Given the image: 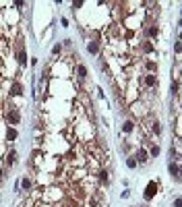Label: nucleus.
<instances>
[{"label": "nucleus", "mask_w": 182, "mask_h": 207, "mask_svg": "<svg viewBox=\"0 0 182 207\" xmlns=\"http://www.w3.org/2000/svg\"><path fill=\"white\" fill-rule=\"evenodd\" d=\"M87 50H89V54H97L99 44H97V42H89V44H87Z\"/></svg>", "instance_id": "obj_8"}, {"label": "nucleus", "mask_w": 182, "mask_h": 207, "mask_svg": "<svg viewBox=\"0 0 182 207\" xmlns=\"http://www.w3.org/2000/svg\"><path fill=\"white\" fill-rule=\"evenodd\" d=\"M60 52H62V46L60 44H56V46L52 48V54H60Z\"/></svg>", "instance_id": "obj_18"}, {"label": "nucleus", "mask_w": 182, "mask_h": 207, "mask_svg": "<svg viewBox=\"0 0 182 207\" xmlns=\"http://www.w3.org/2000/svg\"><path fill=\"white\" fill-rule=\"evenodd\" d=\"M178 89H180V83L174 81V83H172V93H178Z\"/></svg>", "instance_id": "obj_17"}, {"label": "nucleus", "mask_w": 182, "mask_h": 207, "mask_svg": "<svg viewBox=\"0 0 182 207\" xmlns=\"http://www.w3.org/2000/svg\"><path fill=\"white\" fill-rule=\"evenodd\" d=\"M155 186H157V182H155V180H151V182L147 184V193H145V197H147V199H151V197L155 195Z\"/></svg>", "instance_id": "obj_6"}, {"label": "nucleus", "mask_w": 182, "mask_h": 207, "mask_svg": "<svg viewBox=\"0 0 182 207\" xmlns=\"http://www.w3.org/2000/svg\"><path fill=\"white\" fill-rule=\"evenodd\" d=\"M145 85H147V87H155V85H157V77H155V75H147V77H145Z\"/></svg>", "instance_id": "obj_7"}, {"label": "nucleus", "mask_w": 182, "mask_h": 207, "mask_svg": "<svg viewBox=\"0 0 182 207\" xmlns=\"http://www.w3.org/2000/svg\"><path fill=\"white\" fill-rule=\"evenodd\" d=\"M15 161H17V151H15V149H11V153L6 155V164H8V166H12Z\"/></svg>", "instance_id": "obj_10"}, {"label": "nucleus", "mask_w": 182, "mask_h": 207, "mask_svg": "<svg viewBox=\"0 0 182 207\" xmlns=\"http://www.w3.org/2000/svg\"><path fill=\"white\" fill-rule=\"evenodd\" d=\"M17 62L19 64H25L27 62V52H25V48H23V44H17Z\"/></svg>", "instance_id": "obj_2"}, {"label": "nucleus", "mask_w": 182, "mask_h": 207, "mask_svg": "<svg viewBox=\"0 0 182 207\" xmlns=\"http://www.w3.org/2000/svg\"><path fill=\"white\" fill-rule=\"evenodd\" d=\"M99 180H102V182L106 184V182H108V180H110V174L106 172V170H102V172H99Z\"/></svg>", "instance_id": "obj_13"}, {"label": "nucleus", "mask_w": 182, "mask_h": 207, "mask_svg": "<svg viewBox=\"0 0 182 207\" xmlns=\"http://www.w3.org/2000/svg\"><path fill=\"white\" fill-rule=\"evenodd\" d=\"M6 122H8L11 127L19 124V122H21V112H19L17 108H11V110H8V114H6Z\"/></svg>", "instance_id": "obj_1"}, {"label": "nucleus", "mask_w": 182, "mask_h": 207, "mask_svg": "<svg viewBox=\"0 0 182 207\" xmlns=\"http://www.w3.org/2000/svg\"><path fill=\"white\" fill-rule=\"evenodd\" d=\"M153 133H161V127H159V122H153Z\"/></svg>", "instance_id": "obj_21"}, {"label": "nucleus", "mask_w": 182, "mask_h": 207, "mask_svg": "<svg viewBox=\"0 0 182 207\" xmlns=\"http://www.w3.org/2000/svg\"><path fill=\"white\" fill-rule=\"evenodd\" d=\"M151 50H153L151 44H145V46H143V52H151Z\"/></svg>", "instance_id": "obj_22"}, {"label": "nucleus", "mask_w": 182, "mask_h": 207, "mask_svg": "<svg viewBox=\"0 0 182 207\" xmlns=\"http://www.w3.org/2000/svg\"><path fill=\"white\" fill-rule=\"evenodd\" d=\"M135 128V122L133 120H124V124H122V133H130Z\"/></svg>", "instance_id": "obj_9"}, {"label": "nucleus", "mask_w": 182, "mask_h": 207, "mask_svg": "<svg viewBox=\"0 0 182 207\" xmlns=\"http://www.w3.org/2000/svg\"><path fill=\"white\" fill-rule=\"evenodd\" d=\"M77 73H79L81 79H85V77H87V69H85L83 64H79V66H77Z\"/></svg>", "instance_id": "obj_12"}, {"label": "nucleus", "mask_w": 182, "mask_h": 207, "mask_svg": "<svg viewBox=\"0 0 182 207\" xmlns=\"http://www.w3.org/2000/svg\"><path fill=\"white\" fill-rule=\"evenodd\" d=\"M182 205V199L180 197H176V201H174V207H180Z\"/></svg>", "instance_id": "obj_24"}, {"label": "nucleus", "mask_w": 182, "mask_h": 207, "mask_svg": "<svg viewBox=\"0 0 182 207\" xmlns=\"http://www.w3.org/2000/svg\"><path fill=\"white\" fill-rule=\"evenodd\" d=\"M168 170H170V174L174 176V178H176V180H180V168H178V164H174V161H170Z\"/></svg>", "instance_id": "obj_3"}, {"label": "nucleus", "mask_w": 182, "mask_h": 207, "mask_svg": "<svg viewBox=\"0 0 182 207\" xmlns=\"http://www.w3.org/2000/svg\"><path fill=\"white\" fill-rule=\"evenodd\" d=\"M6 139H8V141H15V139H17V131H15L12 127L6 131Z\"/></svg>", "instance_id": "obj_11"}, {"label": "nucleus", "mask_w": 182, "mask_h": 207, "mask_svg": "<svg viewBox=\"0 0 182 207\" xmlns=\"http://www.w3.org/2000/svg\"><path fill=\"white\" fill-rule=\"evenodd\" d=\"M81 6H83V2H81V0H77V2H72V8H81Z\"/></svg>", "instance_id": "obj_23"}, {"label": "nucleus", "mask_w": 182, "mask_h": 207, "mask_svg": "<svg viewBox=\"0 0 182 207\" xmlns=\"http://www.w3.org/2000/svg\"><path fill=\"white\" fill-rule=\"evenodd\" d=\"M149 155H151V158H157V155H159V147H157V145H153V147H151Z\"/></svg>", "instance_id": "obj_16"}, {"label": "nucleus", "mask_w": 182, "mask_h": 207, "mask_svg": "<svg viewBox=\"0 0 182 207\" xmlns=\"http://www.w3.org/2000/svg\"><path fill=\"white\" fill-rule=\"evenodd\" d=\"M147 35H149V37H155V35H157V27H155V25H153V27H149V29H147Z\"/></svg>", "instance_id": "obj_15"}, {"label": "nucleus", "mask_w": 182, "mask_h": 207, "mask_svg": "<svg viewBox=\"0 0 182 207\" xmlns=\"http://www.w3.org/2000/svg\"><path fill=\"white\" fill-rule=\"evenodd\" d=\"M19 186H23V188L27 191V188H31V180H27V178H23L21 182H19Z\"/></svg>", "instance_id": "obj_14"}, {"label": "nucleus", "mask_w": 182, "mask_h": 207, "mask_svg": "<svg viewBox=\"0 0 182 207\" xmlns=\"http://www.w3.org/2000/svg\"><path fill=\"white\" fill-rule=\"evenodd\" d=\"M174 50H176V54H180V50H182V44H180V39L174 44Z\"/></svg>", "instance_id": "obj_19"}, {"label": "nucleus", "mask_w": 182, "mask_h": 207, "mask_svg": "<svg viewBox=\"0 0 182 207\" xmlns=\"http://www.w3.org/2000/svg\"><path fill=\"white\" fill-rule=\"evenodd\" d=\"M21 93H23L21 83H19V81H15V83H12V87H11V91H8V95H21Z\"/></svg>", "instance_id": "obj_5"}, {"label": "nucleus", "mask_w": 182, "mask_h": 207, "mask_svg": "<svg viewBox=\"0 0 182 207\" xmlns=\"http://www.w3.org/2000/svg\"><path fill=\"white\" fill-rule=\"evenodd\" d=\"M141 207H147V205H141Z\"/></svg>", "instance_id": "obj_25"}, {"label": "nucleus", "mask_w": 182, "mask_h": 207, "mask_svg": "<svg viewBox=\"0 0 182 207\" xmlns=\"http://www.w3.org/2000/svg\"><path fill=\"white\" fill-rule=\"evenodd\" d=\"M126 166H128V168H136V161L128 158V160H126Z\"/></svg>", "instance_id": "obj_20"}, {"label": "nucleus", "mask_w": 182, "mask_h": 207, "mask_svg": "<svg viewBox=\"0 0 182 207\" xmlns=\"http://www.w3.org/2000/svg\"><path fill=\"white\" fill-rule=\"evenodd\" d=\"M135 158H136V160H135L136 164H145V161L149 160V153H147V151H143V149H139Z\"/></svg>", "instance_id": "obj_4"}]
</instances>
